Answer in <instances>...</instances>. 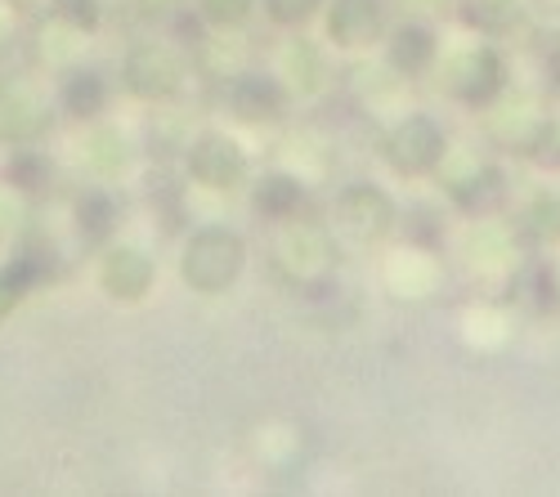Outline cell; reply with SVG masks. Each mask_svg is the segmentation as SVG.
<instances>
[{
    "instance_id": "44dd1931",
    "label": "cell",
    "mask_w": 560,
    "mask_h": 497,
    "mask_svg": "<svg viewBox=\"0 0 560 497\" xmlns=\"http://www.w3.org/2000/svg\"><path fill=\"white\" fill-rule=\"evenodd\" d=\"M198 5H202V19H207V23H215V27H238V23L252 14L256 0H198Z\"/></svg>"
},
{
    "instance_id": "3957f363",
    "label": "cell",
    "mask_w": 560,
    "mask_h": 497,
    "mask_svg": "<svg viewBox=\"0 0 560 497\" xmlns=\"http://www.w3.org/2000/svg\"><path fill=\"white\" fill-rule=\"evenodd\" d=\"M179 81H184V63L175 50H166V45L144 40L126 55V85L139 99H171L179 90Z\"/></svg>"
},
{
    "instance_id": "603a6c76",
    "label": "cell",
    "mask_w": 560,
    "mask_h": 497,
    "mask_svg": "<svg viewBox=\"0 0 560 497\" xmlns=\"http://www.w3.org/2000/svg\"><path fill=\"white\" fill-rule=\"evenodd\" d=\"M45 175H50V170H45V162H40L36 153H23V157H14V166H10L14 189H23V193H36Z\"/></svg>"
},
{
    "instance_id": "7402d4cb",
    "label": "cell",
    "mask_w": 560,
    "mask_h": 497,
    "mask_svg": "<svg viewBox=\"0 0 560 497\" xmlns=\"http://www.w3.org/2000/svg\"><path fill=\"white\" fill-rule=\"evenodd\" d=\"M318 5H323V0H265L269 19H273V23H283V27H296V23L314 19Z\"/></svg>"
},
{
    "instance_id": "d4e9b609",
    "label": "cell",
    "mask_w": 560,
    "mask_h": 497,
    "mask_svg": "<svg viewBox=\"0 0 560 497\" xmlns=\"http://www.w3.org/2000/svg\"><path fill=\"white\" fill-rule=\"evenodd\" d=\"M59 14H63L72 27L90 32V27H100V0H59Z\"/></svg>"
},
{
    "instance_id": "5bb4252c",
    "label": "cell",
    "mask_w": 560,
    "mask_h": 497,
    "mask_svg": "<svg viewBox=\"0 0 560 497\" xmlns=\"http://www.w3.org/2000/svg\"><path fill=\"white\" fill-rule=\"evenodd\" d=\"M301 202H305V189L292 175H265L256 185V211L269 215V220H288Z\"/></svg>"
},
{
    "instance_id": "9a60e30c",
    "label": "cell",
    "mask_w": 560,
    "mask_h": 497,
    "mask_svg": "<svg viewBox=\"0 0 560 497\" xmlns=\"http://www.w3.org/2000/svg\"><path fill=\"white\" fill-rule=\"evenodd\" d=\"M104 104H108V85H104L100 72L81 68V72H72V76L63 81V108H68L72 117H95Z\"/></svg>"
},
{
    "instance_id": "2e32d148",
    "label": "cell",
    "mask_w": 560,
    "mask_h": 497,
    "mask_svg": "<svg viewBox=\"0 0 560 497\" xmlns=\"http://www.w3.org/2000/svg\"><path fill=\"white\" fill-rule=\"evenodd\" d=\"M283 68H288V81H296L301 95H314V90L323 85V55L314 50L310 40H288Z\"/></svg>"
},
{
    "instance_id": "30bf717a",
    "label": "cell",
    "mask_w": 560,
    "mask_h": 497,
    "mask_svg": "<svg viewBox=\"0 0 560 497\" xmlns=\"http://www.w3.org/2000/svg\"><path fill=\"white\" fill-rule=\"evenodd\" d=\"M502 81H506V68H502L498 50H489V45H480V50H471V55H462L457 68H453V90L466 104H493Z\"/></svg>"
},
{
    "instance_id": "7c38bea8",
    "label": "cell",
    "mask_w": 560,
    "mask_h": 497,
    "mask_svg": "<svg viewBox=\"0 0 560 497\" xmlns=\"http://www.w3.org/2000/svg\"><path fill=\"white\" fill-rule=\"evenodd\" d=\"M431 59H435V36H431V27H422V23H404L395 36H390V63L399 68V72H427L431 68Z\"/></svg>"
},
{
    "instance_id": "484cf974",
    "label": "cell",
    "mask_w": 560,
    "mask_h": 497,
    "mask_svg": "<svg viewBox=\"0 0 560 497\" xmlns=\"http://www.w3.org/2000/svg\"><path fill=\"white\" fill-rule=\"evenodd\" d=\"M23 224V206L14 202V193H0V238H14Z\"/></svg>"
},
{
    "instance_id": "7a4b0ae2",
    "label": "cell",
    "mask_w": 560,
    "mask_h": 497,
    "mask_svg": "<svg viewBox=\"0 0 560 497\" xmlns=\"http://www.w3.org/2000/svg\"><path fill=\"white\" fill-rule=\"evenodd\" d=\"M444 157V130L435 117H404L390 134H386V162L399 175H427L435 162Z\"/></svg>"
},
{
    "instance_id": "cb8c5ba5",
    "label": "cell",
    "mask_w": 560,
    "mask_h": 497,
    "mask_svg": "<svg viewBox=\"0 0 560 497\" xmlns=\"http://www.w3.org/2000/svg\"><path fill=\"white\" fill-rule=\"evenodd\" d=\"M534 157L542 166H560V121H542L534 134Z\"/></svg>"
},
{
    "instance_id": "f1b7e54d",
    "label": "cell",
    "mask_w": 560,
    "mask_h": 497,
    "mask_svg": "<svg viewBox=\"0 0 560 497\" xmlns=\"http://www.w3.org/2000/svg\"><path fill=\"white\" fill-rule=\"evenodd\" d=\"M556 292H560V269H556Z\"/></svg>"
},
{
    "instance_id": "5b68a950",
    "label": "cell",
    "mask_w": 560,
    "mask_h": 497,
    "mask_svg": "<svg viewBox=\"0 0 560 497\" xmlns=\"http://www.w3.org/2000/svg\"><path fill=\"white\" fill-rule=\"evenodd\" d=\"M189 175L207 189H233L247 175V157L229 134H202L189 149Z\"/></svg>"
},
{
    "instance_id": "277c9868",
    "label": "cell",
    "mask_w": 560,
    "mask_h": 497,
    "mask_svg": "<svg viewBox=\"0 0 560 497\" xmlns=\"http://www.w3.org/2000/svg\"><path fill=\"white\" fill-rule=\"evenodd\" d=\"M337 220L350 238H363V242H377L395 229V202L377 189V185H350L341 198H337Z\"/></svg>"
},
{
    "instance_id": "e0dca14e",
    "label": "cell",
    "mask_w": 560,
    "mask_h": 497,
    "mask_svg": "<svg viewBox=\"0 0 560 497\" xmlns=\"http://www.w3.org/2000/svg\"><path fill=\"white\" fill-rule=\"evenodd\" d=\"M453 198H457L462 211L480 215V211H489L493 202H502V175H498L493 166H480L471 179H462V185L453 189Z\"/></svg>"
},
{
    "instance_id": "6da1fadb",
    "label": "cell",
    "mask_w": 560,
    "mask_h": 497,
    "mask_svg": "<svg viewBox=\"0 0 560 497\" xmlns=\"http://www.w3.org/2000/svg\"><path fill=\"white\" fill-rule=\"evenodd\" d=\"M243 264H247V242L233 229L211 224V229H198L189 238V247H184L179 279H184V287H194L202 296H220V292H229L233 283H238Z\"/></svg>"
},
{
    "instance_id": "83f0119b",
    "label": "cell",
    "mask_w": 560,
    "mask_h": 497,
    "mask_svg": "<svg viewBox=\"0 0 560 497\" xmlns=\"http://www.w3.org/2000/svg\"><path fill=\"white\" fill-rule=\"evenodd\" d=\"M144 10H171V5H179V0H139Z\"/></svg>"
},
{
    "instance_id": "4316f807",
    "label": "cell",
    "mask_w": 560,
    "mask_h": 497,
    "mask_svg": "<svg viewBox=\"0 0 560 497\" xmlns=\"http://www.w3.org/2000/svg\"><path fill=\"white\" fill-rule=\"evenodd\" d=\"M534 10H538L542 19H556V23H560V0H534Z\"/></svg>"
},
{
    "instance_id": "ba28073f",
    "label": "cell",
    "mask_w": 560,
    "mask_h": 497,
    "mask_svg": "<svg viewBox=\"0 0 560 497\" xmlns=\"http://www.w3.org/2000/svg\"><path fill=\"white\" fill-rule=\"evenodd\" d=\"M382 27H386L382 0H337L328 10V36L341 50H363V45L382 36Z\"/></svg>"
},
{
    "instance_id": "52a82bcc",
    "label": "cell",
    "mask_w": 560,
    "mask_h": 497,
    "mask_svg": "<svg viewBox=\"0 0 560 497\" xmlns=\"http://www.w3.org/2000/svg\"><path fill=\"white\" fill-rule=\"evenodd\" d=\"M50 126V108H45L40 90L32 81H0V130L10 140H36V134Z\"/></svg>"
},
{
    "instance_id": "8992f818",
    "label": "cell",
    "mask_w": 560,
    "mask_h": 497,
    "mask_svg": "<svg viewBox=\"0 0 560 497\" xmlns=\"http://www.w3.org/2000/svg\"><path fill=\"white\" fill-rule=\"evenodd\" d=\"M278 264H283V274H292L296 283H314L328 274L332 264V242L323 229H310V224H292L278 238Z\"/></svg>"
},
{
    "instance_id": "ac0fdd59",
    "label": "cell",
    "mask_w": 560,
    "mask_h": 497,
    "mask_svg": "<svg viewBox=\"0 0 560 497\" xmlns=\"http://www.w3.org/2000/svg\"><path fill=\"white\" fill-rule=\"evenodd\" d=\"M113 220H117V206H113L108 193H85V198L77 202V229H81V238H90V242L108 238Z\"/></svg>"
},
{
    "instance_id": "9c48e42d",
    "label": "cell",
    "mask_w": 560,
    "mask_h": 497,
    "mask_svg": "<svg viewBox=\"0 0 560 497\" xmlns=\"http://www.w3.org/2000/svg\"><path fill=\"white\" fill-rule=\"evenodd\" d=\"M153 260L139 251V247H113L104 256V269H100V283L113 300H139V296H149L153 287Z\"/></svg>"
},
{
    "instance_id": "ffe728a7",
    "label": "cell",
    "mask_w": 560,
    "mask_h": 497,
    "mask_svg": "<svg viewBox=\"0 0 560 497\" xmlns=\"http://www.w3.org/2000/svg\"><path fill=\"white\" fill-rule=\"evenodd\" d=\"M525 224L534 229V238H542V242H560V193H542V198L529 206Z\"/></svg>"
},
{
    "instance_id": "d6986e66",
    "label": "cell",
    "mask_w": 560,
    "mask_h": 497,
    "mask_svg": "<svg viewBox=\"0 0 560 497\" xmlns=\"http://www.w3.org/2000/svg\"><path fill=\"white\" fill-rule=\"evenodd\" d=\"M466 10V23H476L480 32H506L516 23V0H462Z\"/></svg>"
},
{
    "instance_id": "8fae6325",
    "label": "cell",
    "mask_w": 560,
    "mask_h": 497,
    "mask_svg": "<svg viewBox=\"0 0 560 497\" xmlns=\"http://www.w3.org/2000/svg\"><path fill=\"white\" fill-rule=\"evenodd\" d=\"M229 108L238 121H278L283 117V90L260 72H243L229 85Z\"/></svg>"
},
{
    "instance_id": "4fadbf2b",
    "label": "cell",
    "mask_w": 560,
    "mask_h": 497,
    "mask_svg": "<svg viewBox=\"0 0 560 497\" xmlns=\"http://www.w3.org/2000/svg\"><path fill=\"white\" fill-rule=\"evenodd\" d=\"M130 157H135V149H130V140H126L121 130H95V134L85 140V166L100 170V175L126 170Z\"/></svg>"
}]
</instances>
